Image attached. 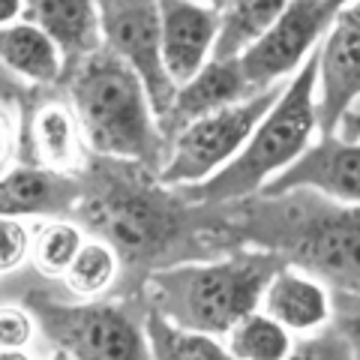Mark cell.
<instances>
[{
    "instance_id": "cell-22",
    "label": "cell",
    "mask_w": 360,
    "mask_h": 360,
    "mask_svg": "<svg viewBox=\"0 0 360 360\" xmlns=\"http://www.w3.org/2000/svg\"><path fill=\"white\" fill-rule=\"evenodd\" d=\"M82 243H84V229L75 219L49 217V222L33 225L30 262L42 276L63 279V274L72 264V258L82 250Z\"/></svg>"
},
{
    "instance_id": "cell-25",
    "label": "cell",
    "mask_w": 360,
    "mask_h": 360,
    "mask_svg": "<svg viewBox=\"0 0 360 360\" xmlns=\"http://www.w3.org/2000/svg\"><path fill=\"white\" fill-rule=\"evenodd\" d=\"M37 319L25 303L0 307V352H25L37 336Z\"/></svg>"
},
{
    "instance_id": "cell-14",
    "label": "cell",
    "mask_w": 360,
    "mask_h": 360,
    "mask_svg": "<svg viewBox=\"0 0 360 360\" xmlns=\"http://www.w3.org/2000/svg\"><path fill=\"white\" fill-rule=\"evenodd\" d=\"M82 198V174L21 162L0 177V217H72Z\"/></svg>"
},
{
    "instance_id": "cell-6",
    "label": "cell",
    "mask_w": 360,
    "mask_h": 360,
    "mask_svg": "<svg viewBox=\"0 0 360 360\" xmlns=\"http://www.w3.org/2000/svg\"><path fill=\"white\" fill-rule=\"evenodd\" d=\"M25 307L33 312L42 340L58 357L75 360H144L150 357L141 328L144 303L139 297L66 303L30 291Z\"/></svg>"
},
{
    "instance_id": "cell-16",
    "label": "cell",
    "mask_w": 360,
    "mask_h": 360,
    "mask_svg": "<svg viewBox=\"0 0 360 360\" xmlns=\"http://www.w3.org/2000/svg\"><path fill=\"white\" fill-rule=\"evenodd\" d=\"M258 309H264L291 333H315L330 321L333 300L321 279L295 264H283L270 276Z\"/></svg>"
},
{
    "instance_id": "cell-7",
    "label": "cell",
    "mask_w": 360,
    "mask_h": 360,
    "mask_svg": "<svg viewBox=\"0 0 360 360\" xmlns=\"http://www.w3.org/2000/svg\"><path fill=\"white\" fill-rule=\"evenodd\" d=\"M285 84L288 82L270 84L262 94H252L240 103L217 108L186 123L168 144V160L160 168V177L172 186H195L210 174H217L222 165H229L238 156V150L258 127V120L283 96Z\"/></svg>"
},
{
    "instance_id": "cell-18",
    "label": "cell",
    "mask_w": 360,
    "mask_h": 360,
    "mask_svg": "<svg viewBox=\"0 0 360 360\" xmlns=\"http://www.w3.org/2000/svg\"><path fill=\"white\" fill-rule=\"evenodd\" d=\"M0 63L27 87H58L63 78L58 42L27 18L0 25Z\"/></svg>"
},
{
    "instance_id": "cell-24",
    "label": "cell",
    "mask_w": 360,
    "mask_h": 360,
    "mask_svg": "<svg viewBox=\"0 0 360 360\" xmlns=\"http://www.w3.org/2000/svg\"><path fill=\"white\" fill-rule=\"evenodd\" d=\"M333 315L324 328L342 348V357L360 360V295H336Z\"/></svg>"
},
{
    "instance_id": "cell-2",
    "label": "cell",
    "mask_w": 360,
    "mask_h": 360,
    "mask_svg": "<svg viewBox=\"0 0 360 360\" xmlns=\"http://www.w3.org/2000/svg\"><path fill=\"white\" fill-rule=\"evenodd\" d=\"M238 246H262L307 270L336 295H360V205L315 189L225 201Z\"/></svg>"
},
{
    "instance_id": "cell-12",
    "label": "cell",
    "mask_w": 360,
    "mask_h": 360,
    "mask_svg": "<svg viewBox=\"0 0 360 360\" xmlns=\"http://www.w3.org/2000/svg\"><path fill=\"white\" fill-rule=\"evenodd\" d=\"M54 87H30V96L21 108L25 117V150L27 162L51 168L60 174H82L87 165L84 132L70 99L49 96Z\"/></svg>"
},
{
    "instance_id": "cell-13",
    "label": "cell",
    "mask_w": 360,
    "mask_h": 360,
    "mask_svg": "<svg viewBox=\"0 0 360 360\" xmlns=\"http://www.w3.org/2000/svg\"><path fill=\"white\" fill-rule=\"evenodd\" d=\"M160 25L168 75L180 87L213 58L219 9L207 0H160Z\"/></svg>"
},
{
    "instance_id": "cell-19",
    "label": "cell",
    "mask_w": 360,
    "mask_h": 360,
    "mask_svg": "<svg viewBox=\"0 0 360 360\" xmlns=\"http://www.w3.org/2000/svg\"><path fill=\"white\" fill-rule=\"evenodd\" d=\"M141 328H144V336H148L150 357L156 360H225V357H231L229 345H222L219 336L184 328V324L172 321L162 309H156L148 300H144V312H141Z\"/></svg>"
},
{
    "instance_id": "cell-31",
    "label": "cell",
    "mask_w": 360,
    "mask_h": 360,
    "mask_svg": "<svg viewBox=\"0 0 360 360\" xmlns=\"http://www.w3.org/2000/svg\"><path fill=\"white\" fill-rule=\"evenodd\" d=\"M207 4H210V6H217V9H225L229 4H234V0H207Z\"/></svg>"
},
{
    "instance_id": "cell-10",
    "label": "cell",
    "mask_w": 360,
    "mask_h": 360,
    "mask_svg": "<svg viewBox=\"0 0 360 360\" xmlns=\"http://www.w3.org/2000/svg\"><path fill=\"white\" fill-rule=\"evenodd\" d=\"M319 135H336L360 96V0L336 9L319 42Z\"/></svg>"
},
{
    "instance_id": "cell-5",
    "label": "cell",
    "mask_w": 360,
    "mask_h": 360,
    "mask_svg": "<svg viewBox=\"0 0 360 360\" xmlns=\"http://www.w3.org/2000/svg\"><path fill=\"white\" fill-rule=\"evenodd\" d=\"M315 87H319V45L291 75L274 108L258 120V127L238 150V156L207 180L184 186L186 195L205 201V205H225V201L255 195L270 177L288 168L319 135Z\"/></svg>"
},
{
    "instance_id": "cell-30",
    "label": "cell",
    "mask_w": 360,
    "mask_h": 360,
    "mask_svg": "<svg viewBox=\"0 0 360 360\" xmlns=\"http://www.w3.org/2000/svg\"><path fill=\"white\" fill-rule=\"evenodd\" d=\"M21 13H25V0H0V25L18 21Z\"/></svg>"
},
{
    "instance_id": "cell-9",
    "label": "cell",
    "mask_w": 360,
    "mask_h": 360,
    "mask_svg": "<svg viewBox=\"0 0 360 360\" xmlns=\"http://www.w3.org/2000/svg\"><path fill=\"white\" fill-rule=\"evenodd\" d=\"M328 0H288L279 18L240 54V70L252 94L295 75L333 21Z\"/></svg>"
},
{
    "instance_id": "cell-4",
    "label": "cell",
    "mask_w": 360,
    "mask_h": 360,
    "mask_svg": "<svg viewBox=\"0 0 360 360\" xmlns=\"http://www.w3.org/2000/svg\"><path fill=\"white\" fill-rule=\"evenodd\" d=\"M285 258L262 246H238L201 262L153 270L139 295L168 319L210 336H229L243 315L262 307L270 276Z\"/></svg>"
},
{
    "instance_id": "cell-29",
    "label": "cell",
    "mask_w": 360,
    "mask_h": 360,
    "mask_svg": "<svg viewBox=\"0 0 360 360\" xmlns=\"http://www.w3.org/2000/svg\"><path fill=\"white\" fill-rule=\"evenodd\" d=\"M336 132H340V139H345V141H360V111H354V108L348 111Z\"/></svg>"
},
{
    "instance_id": "cell-8",
    "label": "cell",
    "mask_w": 360,
    "mask_h": 360,
    "mask_svg": "<svg viewBox=\"0 0 360 360\" xmlns=\"http://www.w3.org/2000/svg\"><path fill=\"white\" fill-rule=\"evenodd\" d=\"M99 27L103 45L135 70L150 94L156 120H162L172 108L177 84L162 58L160 0H99Z\"/></svg>"
},
{
    "instance_id": "cell-17",
    "label": "cell",
    "mask_w": 360,
    "mask_h": 360,
    "mask_svg": "<svg viewBox=\"0 0 360 360\" xmlns=\"http://www.w3.org/2000/svg\"><path fill=\"white\" fill-rule=\"evenodd\" d=\"M21 18L33 21L58 42L63 54V75L103 45L99 0H25Z\"/></svg>"
},
{
    "instance_id": "cell-32",
    "label": "cell",
    "mask_w": 360,
    "mask_h": 360,
    "mask_svg": "<svg viewBox=\"0 0 360 360\" xmlns=\"http://www.w3.org/2000/svg\"><path fill=\"white\" fill-rule=\"evenodd\" d=\"M348 4V0H328V6L333 9V13H336V9H340V6H345Z\"/></svg>"
},
{
    "instance_id": "cell-15",
    "label": "cell",
    "mask_w": 360,
    "mask_h": 360,
    "mask_svg": "<svg viewBox=\"0 0 360 360\" xmlns=\"http://www.w3.org/2000/svg\"><path fill=\"white\" fill-rule=\"evenodd\" d=\"M246 96H252V90L243 78L240 60L238 58H225V60L210 58L186 84H180L174 90L172 108H168V115L160 120L162 135L168 139V144H172V139L186 123L205 117L217 108L240 103Z\"/></svg>"
},
{
    "instance_id": "cell-23",
    "label": "cell",
    "mask_w": 360,
    "mask_h": 360,
    "mask_svg": "<svg viewBox=\"0 0 360 360\" xmlns=\"http://www.w3.org/2000/svg\"><path fill=\"white\" fill-rule=\"evenodd\" d=\"M120 279V258L105 240L90 238L72 258L70 270L63 274V283L75 297H99Z\"/></svg>"
},
{
    "instance_id": "cell-1",
    "label": "cell",
    "mask_w": 360,
    "mask_h": 360,
    "mask_svg": "<svg viewBox=\"0 0 360 360\" xmlns=\"http://www.w3.org/2000/svg\"><path fill=\"white\" fill-rule=\"evenodd\" d=\"M72 217L117 252V297H139L153 270L238 250L222 205L195 201L153 168L103 153L87 156Z\"/></svg>"
},
{
    "instance_id": "cell-21",
    "label": "cell",
    "mask_w": 360,
    "mask_h": 360,
    "mask_svg": "<svg viewBox=\"0 0 360 360\" xmlns=\"http://www.w3.org/2000/svg\"><path fill=\"white\" fill-rule=\"evenodd\" d=\"M229 354L234 360H285L295 352L291 330L270 319L264 309H255L229 330Z\"/></svg>"
},
{
    "instance_id": "cell-3",
    "label": "cell",
    "mask_w": 360,
    "mask_h": 360,
    "mask_svg": "<svg viewBox=\"0 0 360 360\" xmlns=\"http://www.w3.org/2000/svg\"><path fill=\"white\" fill-rule=\"evenodd\" d=\"M82 123L90 153L132 160L160 172L168 160V139L156 120L150 94L135 70L99 45L60 78Z\"/></svg>"
},
{
    "instance_id": "cell-28",
    "label": "cell",
    "mask_w": 360,
    "mask_h": 360,
    "mask_svg": "<svg viewBox=\"0 0 360 360\" xmlns=\"http://www.w3.org/2000/svg\"><path fill=\"white\" fill-rule=\"evenodd\" d=\"M13 144H15L13 120H9V115H6V105L0 103V165L13 156Z\"/></svg>"
},
{
    "instance_id": "cell-20",
    "label": "cell",
    "mask_w": 360,
    "mask_h": 360,
    "mask_svg": "<svg viewBox=\"0 0 360 360\" xmlns=\"http://www.w3.org/2000/svg\"><path fill=\"white\" fill-rule=\"evenodd\" d=\"M288 0H234L219 9V33L213 58H240L250 45L279 18Z\"/></svg>"
},
{
    "instance_id": "cell-27",
    "label": "cell",
    "mask_w": 360,
    "mask_h": 360,
    "mask_svg": "<svg viewBox=\"0 0 360 360\" xmlns=\"http://www.w3.org/2000/svg\"><path fill=\"white\" fill-rule=\"evenodd\" d=\"M27 96H30V87L0 63V103L4 105H25Z\"/></svg>"
},
{
    "instance_id": "cell-11",
    "label": "cell",
    "mask_w": 360,
    "mask_h": 360,
    "mask_svg": "<svg viewBox=\"0 0 360 360\" xmlns=\"http://www.w3.org/2000/svg\"><path fill=\"white\" fill-rule=\"evenodd\" d=\"M288 189H315L333 201L360 205V141L340 135H319L295 162L258 189L262 195H283Z\"/></svg>"
},
{
    "instance_id": "cell-26",
    "label": "cell",
    "mask_w": 360,
    "mask_h": 360,
    "mask_svg": "<svg viewBox=\"0 0 360 360\" xmlns=\"http://www.w3.org/2000/svg\"><path fill=\"white\" fill-rule=\"evenodd\" d=\"M33 225L21 222L18 217H0V276L13 274L30 258Z\"/></svg>"
}]
</instances>
